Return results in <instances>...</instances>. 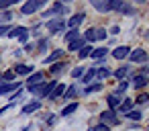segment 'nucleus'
Masks as SVG:
<instances>
[{"label":"nucleus","instance_id":"obj_18","mask_svg":"<svg viewBox=\"0 0 149 131\" xmlns=\"http://www.w3.org/2000/svg\"><path fill=\"white\" fill-rule=\"evenodd\" d=\"M106 53H108V49L106 47H94V51H92V60H96V62H102L104 57H106Z\"/></svg>","mask_w":149,"mask_h":131},{"label":"nucleus","instance_id":"obj_22","mask_svg":"<svg viewBox=\"0 0 149 131\" xmlns=\"http://www.w3.org/2000/svg\"><path fill=\"white\" fill-rule=\"evenodd\" d=\"M65 88H68L65 84H59V82H57V86L53 88V92H51V96H49V98H51V100H55V98H61V96L65 94Z\"/></svg>","mask_w":149,"mask_h":131},{"label":"nucleus","instance_id":"obj_27","mask_svg":"<svg viewBox=\"0 0 149 131\" xmlns=\"http://www.w3.org/2000/svg\"><path fill=\"white\" fill-rule=\"evenodd\" d=\"M82 37H84V41H86L88 45H90V43H94V41H96V29H94V27H90Z\"/></svg>","mask_w":149,"mask_h":131},{"label":"nucleus","instance_id":"obj_16","mask_svg":"<svg viewBox=\"0 0 149 131\" xmlns=\"http://www.w3.org/2000/svg\"><path fill=\"white\" fill-rule=\"evenodd\" d=\"M84 45H88V43L84 41V37H78V39H74L72 43H68V49H70V51H76V53H78V51H80V49H82Z\"/></svg>","mask_w":149,"mask_h":131},{"label":"nucleus","instance_id":"obj_23","mask_svg":"<svg viewBox=\"0 0 149 131\" xmlns=\"http://www.w3.org/2000/svg\"><path fill=\"white\" fill-rule=\"evenodd\" d=\"M35 49L39 51V55L47 53V49H49V39H39V41L35 43Z\"/></svg>","mask_w":149,"mask_h":131},{"label":"nucleus","instance_id":"obj_32","mask_svg":"<svg viewBox=\"0 0 149 131\" xmlns=\"http://www.w3.org/2000/svg\"><path fill=\"white\" fill-rule=\"evenodd\" d=\"M129 72H131V66H120V68L114 72V76H116L118 80H125V78L129 76Z\"/></svg>","mask_w":149,"mask_h":131},{"label":"nucleus","instance_id":"obj_1","mask_svg":"<svg viewBox=\"0 0 149 131\" xmlns=\"http://www.w3.org/2000/svg\"><path fill=\"white\" fill-rule=\"evenodd\" d=\"M43 6H45L43 0H29V2H23L21 15H23V17H31V15H35L37 11H41Z\"/></svg>","mask_w":149,"mask_h":131},{"label":"nucleus","instance_id":"obj_31","mask_svg":"<svg viewBox=\"0 0 149 131\" xmlns=\"http://www.w3.org/2000/svg\"><path fill=\"white\" fill-rule=\"evenodd\" d=\"M110 76V70L106 68V66H100V68H96V78L98 80H106Z\"/></svg>","mask_w":149,"mask_h":131},{"label":"nucleus","instance_id":"obj_5","mask_svg":"<svg viewBox=\"0 0 149 131\" xmlns=\"http://www.w3.org/2000/svg\"><path fill=\"white\" fill-rule=\"evenodd\" d=\"M129 60H131L133 64H145V62L149 60V55H147V51H145V49H131Z\"/></svg>","mask_w":149,"mask_h":131},{"label":"nucleus","instance_id":"obj_40","mask_svg":"<svg viewBox=\"0 0 149 131\" xmlns=\"http://www.w3.org/2000/svg\"><path fill=\"white\" fill-rule=\"evenodd\" d=\"M84 72H86V68H84V66H78V68L72 70V78H82Z\"/></svg>","mask_w":149,"mask_h":131},{"label":"nucleus","instance_id":"obj_14","mask_svg":"<svg viewBox=\"0 0 149 131\" xmlns=\"http://www.w3.org/2000/svg\"><path fill=\"white\" fill-rule=\"evenodd\" d=\"M41 109V100H33V102H27L25 106H23V115H31V113H37Z\"/></svg>","mask_w":149,"mask_h":131},{"label":"nucleus","instance_id":"obj_37","mask_svg":"<svg viewBox=\"0 0 149 131\" xmlns=\"http://www.w3.org/2000/svg\"><path fill=\"white\" fill-rule=\"evenodd\" d=\"M149 102V94L147 92H141V94H137V98H135V104H147Z\"/></svg>","mask_w":149,"mask_h":131},{"label":"nucleus","instance_id":"obj_3","mask_svg":"<svg viewBox=\"0 0 149 131\" xmlns=\"http://www.w3.org/2000/svg\"><path fill=\"white\" fill-rule=\"evenodd\" d=\"M100 123H104V125H108V127H114V125H118L120 123V119L116 117V113L114 111H102L100 113Z\"/></svg>","mask_w":149,"mask_h":131},{"label":"nucleus","instance_id":"obj_29","mask_svg":"<svg viewBox=\"0 0 149 131\" xmlns=\"http://www.w3.org/2000/svg\"><path fill=\"white\" fill-rule=\"evenodd\" d=\"M118 13H120V15H125V17H135V13H137V11H135V6H131V4H127V2H125V4L120 6V11H118Z\"/></svg>","mask_w":149,"mask_h":131},{"label":"nucleus","instance_id":"obj_42","mask_svg":"<svg viewBox=\"0 0 149 131\" xmlns=\"http://www.w3.org/2000/svg\"><path fill=\"white\" fill-rule=\"evenodd\" d=\"M125 4V0H110V11H120V6Z\"/></svg>","mask_w":149,"mask_h":131},{"label":"nucleus","instance_id":"obj_9","mask_svg":"<svg viewBox=\"0 0 149 131\" xmlns=\"http://www.w3.org/2000/svg\"><path fill=\"white\" fill-rule=\"evenodd\" d=\"M129 53H131V47L129 45H118V47L112 49V57L114 60H127Z\"/></svg>","mask_w":149,"mask_h":131},{"label":"nucleus","instance_id":"obj_12","mask_svg":"<svg viewBox=\"0 0 149 131\" xmlns=\"http://www.w3.org/2000/svg\"><path fill=\"white\" fill-rule=\"evenodd\" d=\"M90 4L98 13H110V0H90Z\"/></svg>","mask_w":149,"mask_h":131},{"label":"nucleus","instance_id":"obj_39","mask_svg":"<svg viewBox=\"0 0 149 131\" xmlns=\"http://www.w3.org/2000/svg\"><path fill=\"white\" fill-rule=\"evenodd\" d=\"M106 35H108V31H106L104 27L96 29V41H104V39H106Z\"/></svg>","mask_w":149,"mask_h":131},{"label":"nucleus","instance_id":"obj_17","mask_svg":"<svg viewBox=\"0 0 149 131\" xmlns=\"http://www.w3.org/2000/svg\"><path fill=\"white\" fill-rule=\"evenodd\" d=\"M133 104H135L133 98H123V102H120V106H118V113H120V115H127L129 111H133Z\"/></svg>","mask_w":149,"mask_h":131},{"label":"nucleus","instance_id":"obj_25","mask_svg":"<svg viewBox=\"0 0 149 131\" xmlns=\"http://www.w3.org/2000/svg\"><path fill=\"white\" fill-rule=\"evenodd\" d=\"M78 102H70V104H65L63 109H61V117H70V115H74L76 111H78Z\"/></svg>","mask_w":149,"mask_h":131},{"label":"nucleus","instance_id":"obj_52","mask_svg":"<svg viewBox=\"0 0 149 131\" xmlns=\"http://www.w3.org/2000/svg\"><path fill=\"white\" fill-rule=\"evenodd\" d=\"M145 39H149V29H147V31H145Z\"/></svg>","mask_w":149,"mask_h":131},{"label":"nucleus","instance_id":"obj_33","mask_svg":"<svg viewBox=\"0 0 149 131\" xmlns=\"http://www.w3.org/2000/svg\"><path fill=\"white\" fill-rule=\"evenodd\" d=\"M63 37H65V41H68V43H72L74 39H78V37H82V35H80V31H78V29H70Z\"/></svg>","mask_w":149,"mask_h":131},{"label":"nucleus","instance_id":"obj_45","mask_svg":"<svg viewBox=\"0 0 149 131\" xmlns=\"http://www.w3.org/2000/svg\"><path fill=\"white\" fill-rule=\"evenodd\" d=\"M10 33V25H0V37H4Z\"/></svg>","mask_w":149,"mask_h":131},{"label":"nucleus","instance_id":"obj_35","mask_svg":"<svg viewBox=\"0 0 149 131\" xmlns=\"http://www.w3.org/2000/svg\"><path fill=\"white\" fill-rule=\"evenodd\" d=\"M15 76H17V74H15V70H4L2 74H0V80H6V82H13V80H15Z\"/></svg>","mask_w":149,"mask_h":131},{"label":"nucleus","instance_id":"obj_49","mask_svg":"<svg viewBox=\"0 0 149 131\" xmlns=\"http://www.w3.org/2000/svg\"><path fill=\"white\" fill-rule=\"evenodd\" d=\"M13 106H15V104H13V102H10V104H6V106H4V109H0V115H4V113H6V111H10V109H13Z\"/></svg>","mask_w":149,"mask_h":131},{"label":"nucleus","instance_id":"obj_7","mask_svg":"<svg viewBox=\"0 0 149 131\" xmlns=\"http://www.w3.org/2000/svg\"><path fill=\"white\" fill-rule=\"evenodd\" d=\"M84 21H86V15H84V13H76V15H72V17L68 19V23H65V25H68L70 29H78Z\"/></svg>","mask_w":149,"mask_h":131},{"label":"nucleus","instance_id":"obj_51","mask_svg":"<svg viewBox=\"0 0 149 131\" xmlns=\"http://www.w3.org/2000/svg\"><path fill=\"white\" fill-rule=\"evenodd\" d=\"M31 129H33V125H27V127H25L23 131H31Z\"/></svg>","mask_w":149,"mask_h":131},{"label":"nucleus","instance_id":"obj_2","mask_svg":"<svg viewBox=\"0 0 149 131\" xmlns=\"http://www.w3.org/2000/svg\"><path fill=\"white\" fill-rule=\"evenodd\" d=\"M68 13H70V8H68L65 4H61V2H55V4H53L49 11H45L41 17H61V19H63V15H68Z\"/></svg>","mask_w":149,"mask_h":131},{"label":"nucleus","instance_id":"obj_28","mask_svg":"<svg viewBox=\"0 0 149 131\" xmlns=\"http://www.w3.org/2000/svg\"><path fill=\"white\" fill-rule=\"evenodd\" d=\"M102 88H104V84H102V82H96V84L86 86V88H84V94H94V92H100Z\"/></svg>","mask_w":149,"mask_h":131},{"label":"nucleus","instance_id":"obj_15","mask_svg":"<svg viewBox=\"0 0 149 131\" xmlns=\"http://www.w3.org/2000/svg\"><path fill=\"white\" fill-rule=\"evenodd\" d=\"M61 57H63V49H55V51H51L43 62H45V64H55V62H61Z\"/></svg>","mask_w":149,"mask_h":131},{"label":"nucleus","instance_id":"obj_19","mask_svg":"<svg viewBox=\"0 0 149 131\" xmlns=\"http://www.w3.org/2000/svg\"><path fill=\"white\" fill-rule=\"evenodd\" d=\"M65 66H68L65 62H55L53 66H49V74H51V76H59V74L65 70Z\"/></svg>","mask_w":149,"mask_h":131},{"label":"nucleus","instance_id":"obj_11","mask_svg":"<svg viewBox=\"0 0 149 131\" xmlns=\"http://www.w3.org/2000/svg\"><path fill=\"white\" fill-rule=\"evenodd\" d=\"M106 102H108V111H114V113H116V111H118V106H120V102H123V98H120L118 94H114V92H112V94H108V96H106Z\"/></svg>","mask_w":149,"mask_h":131},{"label":"nucleus","instance_id":"obj_6","mask_svg":"<svg viewBox=\"0 0 149 131\" xmlns=\"http://www.w3.org/2000/svg\"><path fill=\"white\" fill-rule=\"evenodd\" d=\"M149 84V78L147 76H141V74H135L133 78H131V86L135 88V90H143L145 86Z\"/></svg>","mask_w":149,"mask_h":131},{"label":"nucleus","instance_id":"obj_20","mask_svg":"<svg viewBox=\"0 0 149 131\" xmlns=\"http://www.w3.org/2000/svg\"><path fill=\"white\" fill-rule=\"evenodd\" d=\"M94 78H96V68L92 66V68H90L88 72H84V76H82L80 80H82V82H84L86 86H90V82H94Z\"/></svg>","mask_w":149,"mask_h":131},{"label":"nucleus","instance_id":"obj_50","mask_svg":"<svg viewBox=\"0 0 149 131\" xmlns=\"http://www.w3.org/2000/svg\"><path fill=\"white\" fill-rule=\"evenodd\" d=\"M118 33H120V27H116V25H114V27L110 29V35H118Z\"/></svg>","mask_w":149,"mask_h":131},{"label":"nucleus","instance_id":"obj_41","mask_svg":"<svg viewBox=\"0 0 149 131\" xmlns=\"http://www.w3.org/2000/svg\"><path fill=\"white\" fill-rule=\"evenodd\" d=\"M13 4H17V0H0V11H8Z\"/></svg>","mask_w":149,"mask_h":131},{"label":"nucleus","instance_id":"obj_44","mask_svg":"<svg viewBox=\"0 0 149 131\" xmlns=\"http://www.w3.org/2000/svg\"><path fill=\"white\" fill-rule=\"evenodd\" d=\"M39 31H41V23H39V25H35V27H31V29H29V33H31V35H33V37H39Z\"/></svg>","mask_w":149,"mask_h":131},{"label":"nucleus","instance_id":"obj_8","mask_svg":"<svg viewBox=\"0 0 149 131\" xmlns=\"http://www.w3.org/2000/svg\"><path fill=\"white\" fill-rule=\"evenodd\" d=\"M21 88V82H4L0 86V96H6V94H13Z\"/></svg>","mask_w":149,"mask_h":131},{"label":"nucleus","instance_id":"obj_48","mask_svg":"<svg viewBox=\"0 0 149 131\" xmlns=\"http://www.w3.org/2000/svg\"><path fill=\"white\" fill-rule=\"evenodd\" d=\"M55 123H57V117H55V115H51V117L47 119V125H55Z\"/></svg>","mask_w":149,"mask_h":131},{"label":"nucleus","instance_id":"obj_46","mask_svg":"<svg viewBox=\"0 0 149 131\" xmlns=\"http://www.w3.org/2000/svg\"><path fill=\"white\" fill-rule=\"evenodd\" d=\"M21 96H25V92H23V90L19 88L17 92H13V94H10V100H17V98H21Z\"/></svg>","mask_w":149,"mask_h":131},{"label":"nucleus","instance_id":"obj_10","mask_svg":"<svg viewBox=\"0 0 149 131\" xmlns=\"http://www.w3.org/2000/svg\"><path fill=\"white\" fill-rule=\"evenodd\" d=\"M33 72H35V68L29 66V64H17V66H15V74H17V76H27V78H29Z\"/></svg>","mask_w":149,"mask_h":131},{"label":"nucleus","instance_id":"obj_4","mask_svg":"<svg viewBox=\"0 0 149 131\" xmlns=\"http://www.w3.org/2000/svg\"><path fill=\"white\" fill-rule=\"evenodd\" d=\"M47 29H49V33H61L63 29H65V21L61 19V17H55V19H49L47 21Z\"/></svg>","mask_w":149,"mask_h":131},{"label":"nucleus","instance_id":"obj_43","mask_svg":"<svg viewBox=\"0 0 149 131\" xmlns=\"http://www.w3.org/2000/svg\"><path fill=\"white\" fill-rule=\"evenodd\" d=\"M90 131H110V127H108V125H104V123H98V125H94Z\"/></svg>","mask_w":149,"mask_h":131},{"label":"nucleus","instance_id":"obj_47","mask_svg":"<svg viewBox=\"0 0 149 131\" xmlns=\"http://www.w3.org/2000/svg\"><path fill=\"white\" fill-rule=\"evenodd\" d=\"M25 51H29V53L35 51V43H27V45H25Z\"/></svg>","mask_w":149,"mask_h":131},{"label":"nucleus","instance_id":"obj_26","mask_svg":"<svg viewBox=\"0 0 149 131\" xmlns=\"http://www.w3.org/2000/svg\"><path fill=\"white\" fill-rule=\"evenodd\" d=\"M27 31H29L27 27H15V29H10V33H8L6 37H8V39H19V37H21L23 33H27Z\"/></svg>","mask_w":149,"mask_h":131},{"label":"nucleus","instance_id":"obj_53","mask_svg":"<svg viewBox=\"0 0 149 131\" xmlns=\"http://www.w3.org/2000/svg\"><path fill=\"white\" fill-rule=\"evenodd\" d=\"M2 84H4V82H2V80H0V86H2Z\"/></svg>","mask_w":149,"mask_h":131},{"label":"nucleus","instance_id":"obj_38","mask_svg":"<svg viewBox=\"0 0 149 131\" xmlns=\"http://www.w3.org/2000/svg\"><path fill=\"white\" fill-rule=\"evenodd\" d=\"M10 21H13V13L10 11H6V13L0 15V25H8Z\"/></svg>","mask_w":149,"mask_h":131},{"label":"nucleus","instance_id":"obj_21","mask_svg":"<svg viewBox=\"0 0 149 131\" xmlns=\"http://www.w3.org/2000/svg\"><path fill=\"white\" fill-rule=\"evenodd\" d=\"M43 82V72L39 70V72H33L29 78H27V84L29 86H35V84H41Z\"/></svg>","mask_w":149,"mask_h":131},{"label":"nucleus","instance_id":"obj_13","mask_svg":"<svg viewBox=\"0 0 149 131\" xmlns=\"http://www.w3.org/2000/svg\"><path fill=\"white\" fill-rule=\"evenodd\" d=\"M55 86H57V82H55V80H53V82H43V86H41V92H39V98H49Z\"/></svg>","mask_w":149,"mask_h":131},{"label":"nucleus","instance_id":"obj_36","mask_svg":"<svg viewBox=\"0 0 149 131\" xmlns=\"http://www.w3.org/2000/svg\"><path fill=\"white\" fill-rule=\"evenodd\" d=\"M127 88H129V82H127V80H120V82H118V86H116V92H114V94L123 96V94L127 92Z\"/></svg>","mask_w":149,"mask_h":131},{"label":"nucleus","instance_id":"obj_24","mask_svg":"<svg viewBox=\"0 0 149 131\" xmlns=\"http://www.w3.org/2000/svg\"><path fill=\"white\" fill-rule=\"evenodd\" d=\"M76 96H78V86L72 84V86L65 88V94H63L61 98H63V100H72V98H76Z\"/></svg>","mask_w":149,"mask_h":131},{"label":"nucleus","instance_id":"obj_30","mask_svg":"<svg viewBox=\"0 0 149 131\" xmlns=\"http://www.w3.org/2000/svg\"><path fill=\"white\" fill-rule=\"evenodd\" d=\"M92 51H94V47H92V45H84V47L78 51V57H80V60H86V57H90V55H92Z\"/></svg>","mask_w":149,"mask_h":131},{"label":"nucleus","instance_id":"obj_34","mask_svg":"<svg viewBox=\"0 0 149 131\" xmlns=\"http://www.w3.org/2000/svg\"><path fill=\"white\" fill-rule=\"evenodd\" d=\"M127 117H129V119H133V121H137V123H139V121H141V119H143V113H141V111H139V109H133V111H129V113H127Z\"/></svg>","mask_w":149,"mask_h":131}]
</instances>
